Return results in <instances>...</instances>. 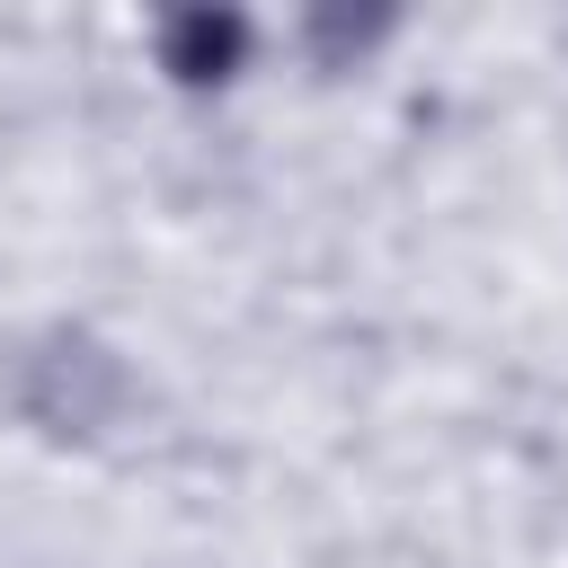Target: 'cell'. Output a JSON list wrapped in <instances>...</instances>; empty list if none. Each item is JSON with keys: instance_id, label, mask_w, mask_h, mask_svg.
<instances>
[{"instance_id": "6da1fadb", "label": "cell", "mask_w": 568, "mask_h": 568, "mask_svg": "<svg viewBox=\"0 0 568 568\" xmlns=\"http://www.w3.org/2000/svg\"><path fill=\"white\" fill-rule=\"evenodd\" d=\"M124 399H133V382H124L115 346H98L89 328H36L27 346H9V408L36 435L89 444L124 417Z\"/></svg>"}, {"instance_id": "7a4b0ae2", "label": "cell", "mask_w": 568, "mask_h": 568, "mask_svg": "<svg viewBox=\"0 0 568 568\" xmlns=\"http://www.w3.org/2000/svg\"><path fill=\"white\" fill-rule=\"evenodd\" d=\"M248 62V18L240 9H178L160 27V71L178 89H222Z\"/></svg>"}, {"instance_id": "3957f363", "label": "cell", "mask_w": 568, "mask_h": 568, "mask_svg": "<svg viewBox=\"0 0 568 568\" xmlns=\"http://www.w3.org/2000/svg\"><path fill=\"white\" fill-rule=\"evenodd\" d=\"M302 36H311L320 71H346V62L364 53V44H382V36H390V18H346V9H320V18L302 27Z\"/></svg>"}]
</instances>
